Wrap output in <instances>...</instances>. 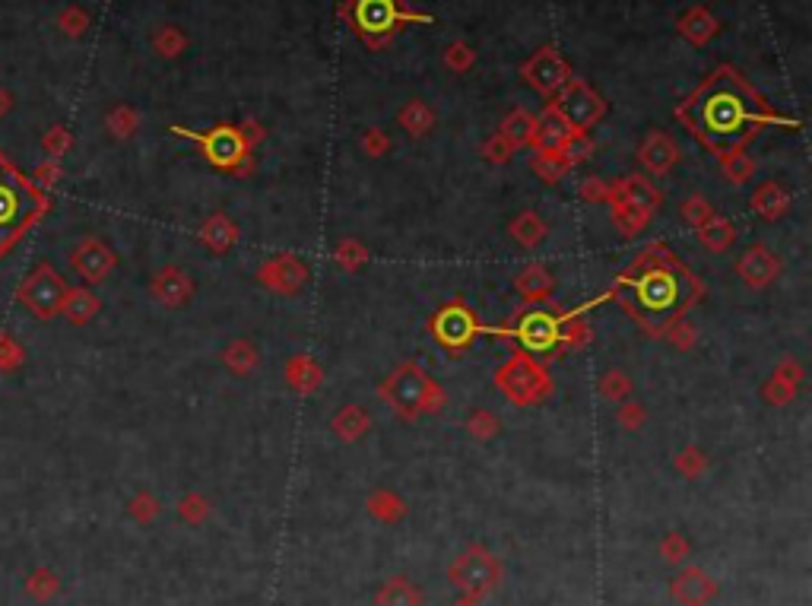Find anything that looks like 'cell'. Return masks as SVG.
I'll use <instances>...</instances> for the list:
<instances>
[{
  "mask_svg": "<svg viewBox=\"0 0 812 606\" xmlns=\"http://www.w3.org/2000/svg\"><path fill=\"white\" fill-rule=\"evenodd\" d=\"M533 134H537V118H530L527 112H511L498 137L511 146H527V143H533Z\"/></svg>",
  "mask_w": 812,
  "mask_h": 606,
  "instance_id": "32",
  "label": "cell"
},
{
  "mask_svg": "<svg viewBox=\"0 0 812 606\" xmlns=\"http://www.w3.org/2000/svg\"><path fill=\"white\" fill-rule=\"evenodd\" d=\"M800 384H803V369H800V362H793V359H784L778 369H774V375L768 378V384L762 388V397L768 403H774V407H787V403L797 397L800 391Z\"/></svg>",
  "mask_w": 812,
  "mask_h": 606,
  "instance_id": "19",
  "label": "cell"
},
{
  "mask_svg": "<svg viewBox=\"0 0 812 606\" xmlns=\"http://www.w3.org/2000/svg\"><path fill=\"white\" fill-rule=\"evenodd\" d=\"M495 388L502 391L514 407H533V403H540L549 394L552 378L543 362L518 353L495 372Z\"/></svg>",
  "mask_w": 812,
  "mask_h": 606,
  "instance_id": "6",
  "label": "cell"
},
{
  "mask_svg": "<svg viewBox=\"0 0 812 606\" xmlns=\"http://www.w3.org/2000/svg\"><path fill=\"white\" fill-rule=\"evenodd\" d=\"M178 514H181V518L188 521V524H194V527H197V524L207 521V514H210V502L203 499L200 492H191V495H184V499L178 502Z\"/></svg>",
  "mask_w": 812,
  "mask_h": 606,
  "instance_id": "42",
  "label": "cell"
},
{
  "mask_svg": "<svg viewBox=\"0 0 812 606\" xmlns=\"http://www.w3.org/2000/svg\"><path fill=\"white\" fill-rule=\"evenodd\" d=\"M663 337H667L676 350H689V346H695V327L686 321V318H673V321H667V327L660 330Z\"/></svg>",
  "mask_w": 812,
  "mask_h": 606,
  "instance_id": "40",
  "label": "cell"
},
{
  "mask_svg": "<svg viewBox=\"0 0 812 606\" xmlns=\"http://www.w3.org/2000/svg\"><path fill=\"white\" fill-rule=\"evenodd\" d=\"M752 210L762 219H768V223H774V219H781L790 210V194L778 185V181H765V185L755 188V194H752Z\"/></svg>",
  "mask_w": 812,
  "mask_h": 606,
  "instance_id": "25",
  "label": "cell"
},
{
  "mask_svg": "<svg viewBox=\"0 0 812 606\" xmlns=\"http://www.w3.org/2000/svg\"><path fill=\"white\" fill-rule=\"evenodd\" d=\"M368 514L381 524H400L406 518V502L394 489H375L368 495Z\"/></svg>",
  "mask_w": 812,
  "mask_h": 606,
  "instance_id": "31",
  "label": "cell"
},
{
  "mask_svg": "<svg viewBox=\"0 0 812 606\" xmlns=\"http://www.w3.org/2000/svg\"><path fill=\"white\" fill-rule=\"evenodd\" d=\"M679 118L692 127V134L717 156L740 153L743 143L759 131L768 115L765 102L752 93L736 70L721 67L701 83L692 99L679 108Z\"/></svg>",
  "mask_w": 812,
  "mask_h": 606,
  "instance_id": "1",
  "label": "cell"
},
{
  "mask_svg": "<svg viewBox=\"0 0 812 606\" xmlns=\"http://www.w3.org/2000/svg\"><path fill=\"white\" fill-rule=\"evenodd\" d=\"M562 321H565V315H556V311L530 308L518 318V330H514V334H518V340L530 353H552V350H559Z\"/></svg>",
  "mask_w": 812,
  "mask_h": 606,
  "instance_id": "10",
  "label": "cell"
},
{
  "mask_svg": "<svg viewBox=\"0 0 812 606\" xmlns=\"http://www.w3.org/2000/svg\"><path fill=\"white\" fill-rule=\"evenodd\" d=\"M42 213V194L20 172L0 162V251H7L26 226Z\"/></svg>",
  "mask_w": 812,
  "mask_h": 606,
  "instance_id": "4",
  "label": "cell"
},
{
  "mask_svg": "<svg viewBox=\"0 0 812 606\" xmlns=\"http://www.w3.org/2000/svg\"><path fill=\"white\" fill-rule=\"evenodd\" d=\"M64 311H67V315H70V321L83 324V321H89V318H92V315H96V311H99V299H96V296H89L86 289H80V292H73V296L67 299Z\"/></svg>",
  "mask_w": 812,
  "mask_h": 606,
  "instance_id": "38",
  "label": "cell"
},
{
  "mask_svg": "<svg viewBox=\"0 0 812 606\" xmlns=\"http://www.w3.org/2000/svg\"><path fill=\"white\" fill-rule=\"evenodd\" d=\"M432 334L445 350H467L473 337L479 334V321L464 302H451L432 318Z\"/></svg>",
  "mask_w": 812,
  "mask_h": 606,
  "instance_id": "9",
  "label": "cell"
},
{
  "mask_svg": "<svg viewBox=\"0 0 812 606\" xmlns=\"http://www.w3.org/2000/svg\"><path fill=\"white\" fill-rule=\"evenodd\" d=\"M524 73H527V83H530L533 89H540V93H546V96H549V93H556V89H562L565 80H568V67H565V61H562L552 48L540 51L537 58H533V61L524 67Z\"/></svg>",
  "mask_w": 812,
  "mask_h": 606,
  "instance_id": "17",
  "label": "cell"
},
{
  "mask_svg": "<svg viewBox=\"0 0 812 606\" xmlns=\"http://www.w3.org/2000/svg\"><path fill=\"white\" fill-rule=\"evenodd\" d=\"M679 213H682V219H686V223H689L692 229H698L701 223H708V219L714 216V207L708 204V197H705V194H692V197L682 200Z\"/></svg>",
  "mask_w": 812,
  "mask_h": 606,
  "instance_id": "37",
  "label": "cell"
},
{
  "mask_svg": "<svg viewBox=\"0 0 812 606\" xmlns=\"http://www.w3.org/2000/svg\"><path fill=\"white\" fill-rule=\"evenodd\" d=\"M156 511H159V502L153 499V495H140V499H134V514L140 521L156 518Z\"/></svg>",
  "mask_w": 812,
  "mask_h": 606,
  "instance_id": "50",
  "label": "cell"
},
{
  "mask_svg": "<svg viewBox=\"0 0 812 606\" xmlns=\"http://www.w3.org/2000/svg\"><path fill=\"white\" fill-rule=\"evenodd\" d=\"M498 416L492 413V410H476L470 419H467V432L476 438V442H489V438H495L498 435Z\"/></svg>",
  "mask_w": 812,
  "mask_h": 606,
  "instance_id": "39",
  "label": "cell"
},
{
  "mask_svg": "<svg viewBox=\"0 0 812 606\" xmlns=\"http://www.w3.org/2000/svg\"><path fill=\"white\" fill-rule=\"evenodd\" d=\"M676 159H679V150L667 134H651L641 146V165L651 175H667L676 165Z\"/></svg>",
  "mask_w": 812,
  "mask_h": 606,
  "instance_id": "22",
  "label": "cell"
},
{
  "mask_svg": "<svg viewBox=\"0 0 812 606\" xmlns=\"http://www.w3.org/2000/svg\"><path fill=\"white\" fill-rule=\"evenodd\" d=\"M619 422H622L625 429H638L641 422H644V407H641V403H632V400L622 403V407H619Z\"/></svg>",
  "mask_w": 812,
  "mask_h": 606,
  "instance_id": "48",
  "label": "cell"
},
{
  "mask_svg": "<svg viewBox=\"0 0 812 606\" xmlns=\"http://www.w3.org/2000/svg\"><path fill=\"white\" fill-rule=\"evenodd\" d=\"M514 286H518V292L524 296V302L540 305V302H549L552 286H556V280H552V273H549L543 264H530V267H524V270L518 273V277H514Z\"/></svg>",
  "mask_w": 812,
  "mask_h": 606,
  "instance_id": "23",
  "label": "cell"
},
{
  "mask_svg": "<svg viewBox=\"0 0 812 606\" xmlns=\"http://www.w3.org/2000/svg\"><path fill=\"white\" fill-rule=\"evenodd\" d=\"M689 549H692V546H689V540L682 537V534H667V537L660 540V556L667 559V562H673V565L686 559V556H689Z\"/></svg>",
  "mask_w": 812,
  "mask_h": 606,
  "instance_id": "45",
  "label": "cell"
},
{
  "mask_svg": "<svg viewBox=\"0 0 812 606\" xmlns=\"http://www.w3.org/2000/svg\"><path fill=\"white\" fill-rule=\"evenodd\" d=\"M23 299L35 315L48 318L58 308H64V283L54 277V270L42 267L39 273H32L29 283L23 286Z\"/></svg>",
  "mask_w": 812,
  "mask_h": 606,
  "instance_id": "15",
  "label": "cell"
},
{
  "mask_svg": "<svg viewBox=\"0 0 812 606\" xmlns=\"http://www.w3.org/2000/svg\"><path fill=\"white\" fill-rule=\"evenodd\" d=\"M682 277H689V270L682 273L667 248L654 245V248L644 251L641 261L632 264V270L622 277V286H632L635 289V302L641 305V311H635L632 318H638V324L644 327L648 315H660L663 318L660 330L667 327V321H673L670 311L686 305V302H682V286H679Z\"/></svg>",
  "mask_w": 812,
  "mask_h": 606,
  "instance_id": "2",
  "label": "cell"
},
{
  "mask_svg": "<svg viewBox=\"0 0 812 606\" xmlns=\"http://www.w3.org/2000/svg\"><path fill=\"white\" fill-rule=\"evenodd\" d=\"M695 235H698L701 248H708L711 254H721V251H727L736 242V226L730 223L727 216H717L714 213L708 223H701L695 229Z\"/></svg>",
  "mask_w": 812,
  "mask_h": 606,
  "instance_id": "28",
  "label": "cell"
},
{
  "mask_svg": "<svg viewBox=\"0 0 812 606\" xmlns=\"http://www.w3.org/2000/svg\"><path fill=\"white\" fill-rule=\"evenodd\" d=\"M400 121H403L406 127H410V131H413L416 137H419V134H426L429 127H432V115H429L422 105H410V108H406V112L400 115Z\"/></svg>",
  "mask_w": 812,
  "mask_h": 606,
  "instance_id": "46",
  "label": "cell"
},
{
  "mask_svg": "<svg viewBox=\"0 0 812 606\" xmlns=\"http://www.w3.org/2000/svg\"><path fill=\"white\" fill-rule=\"evenodd\" d=\"M150 289H153V296L169 308H181L194 299V280L181 267H162L153 277Z\"/></svg>",
  "mask_w": 812,
  "mask_h": 606,
  "instance_id": "18",
  "label": "cell"
},
{
  "mask_svg": "<svg viewBox=\"0 0 812 606\" xmlns=\"http://www.w3.org/2000/svg\"><path fill=\"white\" fill-rule=\"evenodd\" d=\"M365 150H368V156H381V153L387 150V137L372 131V134L365 137Z\"/></svg>",
  "mask_w": 812,
  "mask_h": 606,
  "instance_id": "51",
  "label": "cell"
},
{
  "mask_svg": "<svg viewBox=\"0 0 812 606\" xmlns=\"http://www.w3.org/2000/svg\"><path fill=\"white\" fill-rule=\"evenodd\" d=\"M257 280L270 292H280V296H299L308 286V267L295 254H276L257 270Z\"/></svg>",
  "mask_w": 812,
  "mask_h": 606,
  "instance_id": "11",
  "label": "cell"
},
{
  "mask_svg": "<svg viewBox=\"0 0 812 606\" xmlns=\"http://www.w3.org/2000/svg\"><path fill=\"white\" fill-rule=\"evenodd\" d=\"M600 394H603L606 400H625V397L632 394V381H629V375L619 372V369L606 372V375L600 378Z\"/></svg>",
  "mask_w": 812,
  "mask_h": 606,
  "instance_id": "43",
  "label": "cell"
},
{
  "mask_svg": "<svg viewBox=\"0 0 812 606\" xmlns=\"http://www.w3.org/2000/svg\"><path fill=\"white\" fill-rule=\"evenodd\" d=\"M238 238H242V232H238L235 219H229L226 213H213L207 223L200 226V242L207 245V248H213L216 254L229 251L238 242Z\"/></svg>",
  "mask_w": 812,
  "mask_h": 606,
  "instance_id": "24",
  "label": "cell"
},
{
  "mask_svg": "<svg viewBox=\"0 0 812 606\" xmlns=\"http://www.w3.org/2000/svg\"><path fill=\"white\" fill-rule=\"evenodd\" d=\"M286 381L295 394H315L321 388V369L315 359L308 356H295L286 365Z\"/></svg>",
  "mask_w": 812,
  "mask_h": 606,
  "instance_id": "30",
  "label": "cell"
},
{
  "mask_svg": "<svg viewBox=\"0 0 812 606\" xmlns=\"http://www.w3.org/2000/svg\"><path fill=\"white\" fill-rule=\"evenodd\" d=\"M334 261L346 270V273H356L365 261H368V248L362 242H356V238H343V242L337 245L334 251Z\"/></svg>",
  "mask_w": 812,
  "mask_h": 606,
  "instance_id": "36",
  "label": "cell"
},
{
  "mask_svg": "<svg viewBox=\"0 0 812 606\" xmlns=\"http://www.w3.org/2000/svg\"><path fill=\"white\" fill-rule=\"evenodd\" d=\"M556 115L571 127L575 134H584L590 124H597L600 115H603V102L600 96L594 93L590 86L571 80L562 93H559V102H556Z\"/></svg>",
  "mask_w": 812,
  "mask_h": 606,
  "instance_id": "8",
  "label": "cell"
},
{
  "mask_svg": "<svg viewBox=\"0 0 812 606\" xmlns=\"http://www.w3.org/2000/svg\"><path fill=\"white\" fill-rule=\"evenodd\" d=\"M378 397L403 419H419L426 413L445 410V391L441 384L416 362H403L378 384Z\"/></svg>",
  "mask_w": 812,
  "mask_h": 606,
  "instance_id": "3",
  "label": "cell"
},
{
  "mask_svg": "<svg viewBox=\"0 0 812 606\" xmlns=\"http://www.w3.org/2000/svg\"><path fill=\"white\" fill-rule=\"evenodd\" d=\"M676 470L682 476H689V480H698L701 473L708 470V457L701 448H686V451H679L676 454Z\"/></svg>",
  "mask_w": 812,
  "mask_h": 606,
  "instance_id": "41",
  "label": "cell"
},
{
  "mask_svg": "<svg viewBox=\"0 0 812 606\" xmlns=\"http://www.w3.org/2000/svg\"><path fill=\"white\" fill-rule=\"evenodd\" d=\"M175 134L181 137H191L203 146V156H207L216 169H226V172H235L238 165H242L251 153H248V143L242 137L238 127H229V124H216L213 131L207 134H194V131H184V127H172Z\"/></svg>",
  "mask_w": 812,
  "mask_h": 606,
  "instance_id": "7",
  "label": "cell"
},
{
  "mask_svg": "<svg viewBox=\"0 0 812 606\" xmlns=\"http://www.w3.org/2000/svg\"><path fill=\"white\" fill-rule=\"evenodd\" d=\"M736 277H740L749 289H768L781 277V261L768 245H752L740 254L736 261Z\"/></svg>",
  "mask_w": 812,
  "mask_h": 606,
  "instance_id": "13",
  "label": "cell"
},
{
  "mask_svg": "<svg viewBox=\"0 0 812 606\" xmlns=\"http://www.w3.org/2000/svg\"><path fill=\"white\" fill-rule=\"evenodd\" d=\"M609 207H613V219H616V226L622 229V235H638L644 226L651 223V216H644L641 210H635L629 204H619V200H609Z\"/></svg>",
  "mask_w": 812,
  "mask_h": 606,
  "instance_id": "35",
  "label": "cell"
},
{
  "mask_svg": "<svg viewBox=\"0 0 812 606\" xmlns=\"http://www.w3.org/2000/svg\"><path fill=\"white\" fill-rule=\"evenodd\" d=\"M670 597L676 606H708L717 597V581L701 565H686L673 575Z\"/></svg>",
  "mask_w": 812,
  "mask_h": 606,
  "instance_id": "12",
  "label": "cell"
},
{
  "mask_svg": "<svg viewBox=\"0 0 812 606\" xmlns=\"http://www.w3.org/2000/svg\"><path fill=\"white\" fill-rule=\"evenodd\" d=\"M609 200H619V204H629V207L641 210L644 216H654L663 204V194L651 185L648 178L632 175V178H619L616 185H609Z\"/></svg>",
  "mask_w": 812,
  "mask_h": 606,
  "instance_id": "16",
  "label": "cell"
},
{
  "mask_svg": "<svg viewBox=\"0 0 812 606\" xmlns=\"http://www.w3.org/2000/svg\"><path fill=\"white\" fill-rule=\"evenodd\" d=\"M724 172H727V181H733V185H743V181L752 178V159L743 150L730 153V156H724Z\"/></svg>",
  "mask_w": 812,
  "mask_h": 606,
  "instance_id": "44",
  "label": "cell"
},
{
  "mask_svg": "<svg viewBox=\"0 0 812 606\" xmlns=\"http://www.w3.org/2000/svg\"><path fill=\"white\" fill-rule=\"evenodd\" d=\"M511 238L518 242L521 248H537L543 238L549 235V226H546V219L540 213H533V210H524L511 219V226H508Z\"/></svg>",
  "mask_w": 812,
  "mask_h": 606,
  "instance_id": "29",
  "label": "cell"
},
{
  "mask_svg": "<svg viewBox=\"0 0 812 606\" xmlns=\"http://www.w3.org/2000/svg\"><path fill=\"white\" fill-rule=\"evenodd\" d=\"M73 264H77V270L83 273L86 280L99 283L102 277H108V270L115 267V254L102 242H83L80 251L73 254Z\"/></svg>",
  "mask_w": 812,
  "mask_h": 606,
  "instance_id": "21",
  "label": "cell"
},
{
  "mask_svg": "<svg viewBox=\"0 0 812 606\" xmlns=\"http://www.w3.org/2000/svg\"><path fill=\"white\" fill-rule=\"evenodd\" d=\"M353 7H356L353 26L372 42H378V35L394 32V26L403 20L397 0H353Z\"/></svg>",
  "mask_w": 812,
  "mask_h": 606,
  "instance_id": "14",
  "label": "cell"
},
{
  "mask_svg": "<svg viewBox=\"0 0 812 606\" xmlns=\"http://www.w3.org/2000/svg\"><path fill=\"white\" fill-rule=\"evenodd\" d=\"M451 606H479V600L476 597H467V594H457V600Z\"/></svg>",
  "mask_w": 812,
  "mask_h": 606,
  "instance_id": "52",
  "label": "cell"
},
{
  "mask_svg": "<svg viewBox=\"0 0 812 606\" xmlns=\"http://www.w3.org/2000/svg\"><path fill=\"white\" fill-rule=\"evenodd\" d=\"M223 362L229 365V369L235 375H248L257 369V362H261V356H257V346L248 343V340H235L229 343L226 350H223Z\"/></svg>",
  "mask_w": 812,
  "mask_h": 606,
  "instance_id": "33",
  "label": "cell"
},
{
  "mask_svg": "<svg viewBox=\"0 0 812 606\" xmlns=\"http://www.w3.org/2000/svg\"><path fill=\"white\" fill-rule=\"evenodd\" d=\"M578 134L571 131V127L556 115L549 112L543 121H537V134H533V146H537V153H568L571 140Z\"/></svg>",
  "mask_w": 812,
  "mask_h": 606,
  "instance_id": "20",
  "label": "cell"
},
{
  "mask_svg": "<svg viewBox=\"0 0 812 606\" xmlns=\"http://www.w3.org/2000/svg\"><path fill=\"white\" fill-rule=\"evenodd\" d=\"M511 150H514L511 143H505L502 137H495L492 143H486L483 156H486V159H492V162H508V159H511Z\"/></svg>",
  "mask_w": 812,
  "mask_h": 606,
  "instance_id": "49",
  "label": "cell"
},
{
  "mask_svg": "<svg viewBox=\"0 0 812 606\" xmlns=\"http://www.w3.org/2000/svg\"><path fill=\"white\" fill-rule=\"evenodd\" d=\"M502 575H505L502 562H498V556L483 543L467 546L464 553H457V559L448 565V584L457 594H467L476 600L489 597L495 587L502 584Z\"/></svg>",
  "mask_w": 812,
  "mask_h": 606,
  "instance_id": "5",
  "label": "cell"
},
{
  "mask_svg": "<svg viewBox=\"0 0 812 606\" xmlns=\"http://www.w3.org/2000/svg\"><path fill=\"white\" fill-rule=\"evenodd\" d=\"M578 194L587 200V204H606V200H609V185H603L600 178H584Z\"/></svg>",
  "mask_w": 812,
  "mask_h": 606,
  "instance_id": "47",
  "label": "cell"
},
{
  "mask_svg": "<svg viewBox=\"0 0 812 606\" xmlns=\"http://www.w3.org/2000/svg\"><path fill=\"white\" fill-rule=\"evenodd\" d=\"M530 169L537 172L546 185H556V181H562V175L571 169V159L565 153H537L530 159Z\"/></svg>",
  "mask_w": 812,
  "mask_h": 606,
  "instance_id": "34",
  "label": "cell"
},
{
  "mask_svg": "<svg viewBox=\"0 0 812 606\" xmlns=\"http://www.w3.org/2000/svg\"><path fill=\"white\" fill-rule=\"evenodd\" d=\"M375 606H422V591L406 575H394L381 584Z\"/></svg>",
  "mask_w": 812,
  "mask_h": 606,
  "instance_id": "26",
  "label": "cell"
},
{
  "mask_svg": "<svg viewBox=\"0 0 812 606\" xmlns=\"http://www.w3.org/2000/svg\"><path fill=\"white\" fill-rule=\"evenodd\" d=\"M330 429H334L340 442H359V438L372 429V416H368L362 407H356V403H346V407H340V413L334 416V422H330Z\"/></svg>",
  "mask_w": 812,
  "mask_h": 606,
  "instance_id": "27",
  "label": "cell"
}]
</instances>
